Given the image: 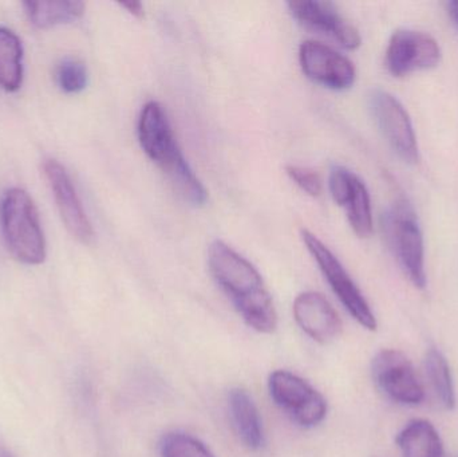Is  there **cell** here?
Wrapping results in <instances>:
<instances>
[{"mask_svg": "<svg viewBox=\"0 0 458 457\" xmlns=\"http://www.w3.org/2000/svg\"><path fill=\"white\" fill-rule=\"evenodd\" d=\"M208 267L215 282L231 300L248 326L263 334L277 327V313L271 294L252 263L222 241L208 250Z\"/></svg>", "mask_w": 458, "mask_h": 457, "instance_id": "6da1fadb", "label": "cell"}, {"mask_svg": "<svg viewBox=\"0 0 458 457\" xmlns=\"http://www.w3.org/2000/svg\"><path fill=\"white\" fill-rule=\"evenodd\" d=\"M137 134L145 155L163 171L174 192L190 206H206L208 190L182 155L168 115L158 102L149 101L142 107Z\"/></svg>", "mask_w": 458, "mask_h": 457, "instance_id": "7a4b0ae2", "label": "cell"}, {"mask_svg": "<svg viewBox=\"0 0 458 457\" xmlns=\"http://www.w3.org/2000/svg\"><path fill=\"white\" fill-rule=\"evenodd\" d=\"M0 223L5 246L18 262L29 266L45 262V233L37 206L26 190H5L0 201Z\"/></svg>", "mask_w": 458, "mask_h": 457, "instance_id": "3957f363", "label": "cell"}, {"mask_svg": "<svg viewBox=\"0 0 458 457\" xmlns=\"http://www.w3.org/2000/svg\"><path fill=\"white\" fill-rule=\"evenodd\" d=\"M384 231L409 281L417 289L427 287L424 233L419 217L406 199H398L384 215Z\"/></svg>", "mask_w": 458, "mask_h": 457, "instance_id": "277c9868", "label": "cell"}, {"mask_svg": "<svg viewBox=\"0 0 458 457\" xmlns=\"http://www.w3.org/2000/svg\"><path fill=\"white\" fill-rule=\"evenodd\" d=\"M301 239L306 244L310 254L319 266L320 271L325 275L326 281L335 292L342 305L344 306L350 316L365 329L377 330V318L371 310L366 298L360 292V287L352 281L346 268L339 262L338 258L330 251L327 246L314 233L307 230H301Z\"/></svg>", "mask_w": 458, "mask_h": 457, "instance_id": "5b68a950", "label": "cell"}, {"mask_svg": "<svg viewBox=\"0 0 458 457\" xmlns=\"http://www.w3.org/2000/svg\"><path fill=\"white\" fill-rule=\"evenodd\" d=\"M269 396L301 428H314L327 416L325 397L303 378L288 370H275L268 378Z\"/></svg>", "mask_w": 458, "mask_h": 457, "instance_id": "8992f818", "label": "cell"}, {"mask_svg": "<svg viewBox=\"0 0 458 457\" xmlns=\"http://www.w3.org/2000/svg\"><path fill=\"white\" fill-rule=\"evenodd\" d=\"M370 110L387 144L406 164L420 160L419 142L411 115L393 94L374 90L370 94Z\"/></svg>", "mask_w": 458, "mask_h": 457, "instance_id": "52a82bcc", "label": "cell"}, {"mask_svg": "<svg viewBox=\"0 0 458 457\" xmlns=\"http://www.w3.org/2000/svg\"><path fill=\"white\" fill-rule=\"evenodd\" d=\"M374 383L394 402L419 405L425 392L411 360L400 351L385 349L374 357L371 364Z\"/></svg>", "mask_w": 458, "mask_h": 457, "instance_id": "ba28073f", "label": "cell"}, {"mask_svg": "<svg viewBox=\"0 0 458 457\" xmlns=\"http://www.w3.org/2000/svg\"><path fill=\"white\" fill-rule=\"evenodd\" d=\"M440 61L441 48L437 40L427 32L409 29L393 32L385 58L387 70L394 77L433 69Z\"/></svg>", "mask_w": 458, "mask_h": 457, "instance_id": "9c48e42d", "label": "cell"}, {"mask_svg": "<svg viewBox=\"0 0 458 457\" xmlns=\"http://www.w3.org/2000/svg\"><path fill=\"white\" fill-rule=\"evenodd\" d=\"M299 63L309 80L330 90H346L357 78L354 63L347 56L315 40L299 46Z\"/></svg>", "mask_w": 458, "mask_h": 457, "instance_id": "30bf717a", "label": "cell"}, {"mask_svg": "<svg viewBox=\"0 0 458 457\" xmlns=\"http://www.w3.org/2000/svg\"><path fill=\"white\" fill-rule=\"evenodd\" d=\"M43 172L50 185L64 227L69 231L70 235L81 243L90 244L94 239L93 225L83 208L82 201L78 196L69 172L54 158H48L43 163Z\"/></svg>", "mask_w": 458, "mask_h": 457, "instance_id": "8fae6325", "label": "cell"}, {"mask_svg": "<svg viewBox=\"0 0 458 457\" xmlns=\"http://www.w3.org/2000/svg\"><path fill=\"white\" fill-rule=\"evenodd\" d=\"M287 7L293 19L304 29L325 35L347 50H355L362 43L360 31L339 13L334 3L325 0H291Z\"/></svg>", "mask_w": 458, "mask_h": 457, "instance_id": "7c38bea8", "label": "cell"}, {"mask_svg": "<svg viewBox=\"0 0 458 457\" xmlns=\"http://www.w3.org/2000/svg\"><path fill=\"white\" fill-rule=\"evenodd\" d=\"M293 318L310 338L319 343H331L342 332L338 313L320 292L299 294L293 302Z\"/></svg>", "mask_w": 458, "mask_h": 457, "instance_id": "4fadbf2b", "label": "cell"}, {"mask_svg": "<svg viewBox=\"0 0 458 457\" xmlns=\"http://www.w3.org/2000/svg\"><path fill=\"white\" fill-rule=\"evenodd\" d=\"M229 415L242 444L250 451L264 445L263 423L252 397L244 389H232L228 396Z\"/></svg>", "mask_w": 458, "mask_h": 457, "instance_id": "5bb4252c", "label": "cell"}, {"mask_svg": "<svg viewBox=\"0 0 458 457\" xmlns=\"http://www.w3.org/2000/svg\"><path fill=\"white\" fill-rule=\"evenodd\" d=\"M397 445L403 457H443L444 445L437 429L422 419L411 420L398 434Z\"/></svg>", "mask_w": 458, "mask_h": 457, "instance_id": "9a60e30c", "label": "cell"}, {"mask_svg": "<svg viewBox=\"0 0 458 457\" xmlns=\"http://www.w3.org/2000/svg\"><path fill=\"white\" fill-rule=\"evenodd\" d=\"M29 21L38 29H48L58 24L72 23L85 13V3L74 0H40L24 2Z\"/></svg>", "mask_w": 458, "mask_h": 457, "instance_id": "2e32d148", "label": "cell"}, {"mask_svg": "<svg viewBox=\"0 0 458 457\" xmlns=\"http://www.w3.org/2000/svg\"><path fill=\"white\" fill-rule=\"evenodd\" d=\"M23 83V46L13 30L0 27V88L19 90Z\"/></svg>", "mask_w": 458, "mask_h": 457, "instance_id": "e0dca14e", "label": "cell"}, {"mask_svg": "<svg viewBox=\"0 0 458 457\" xmlns=\"http://www.w3.org/2000/svg\"><path fill=\"white\" fill-rule=\"evenodd\" d=\"M344 208L346 209L347 219L355 235L360 238H370L374 230L370 195L365 182L357 174L352 179Z\"/></svg>", "mask_w": 458, "mask_h": 457, "instance_id": "ac0fdd59", "label": "cell"}, {"mask_svg": "<svg viewBox=\"0 0 458 457\" xmlns=\"http://www.w3.org/2000/svg\"><path fill=\"white\" fill-rule=\"evenodd\" d=\"M428 378L435 391L436 396L446 410H452L456 407V392H454V377L451 368L444 354L436 349H430L425 357Z\"/></svg>", "mask_w": 458, "mask_h": 457, "instance_id": "d6986e66", "label": "cell"}, {"mask_svg": "<svg viewBox=\"0 0 458 457\" xmlns=\"http://www.w3.org/2000/svg\"><path fill=\"white\" fill-rule=\"evenodd\" d=\"M161 457H215L204 443L184 432H169L161 440Z\"/></svg>", "mask_w": 458, "mask_h": 457, "instance_id": "ffe728a7", "label": "cell"}, {"mask_svg": "<svg viewBox=\"0 0 458 457\" xmlns=\"http://www.w3.org/2000/svg\"><path fill=\"white\" fill-rule=\"evenodd\" d=\"M88 82V69L78 59H64L56 69V83L64 93H81L85 90Z\"/></svg>", "mask_w": 458, "mask_h": 457, "instance_id": "44dd1931", "label": "cell"}, {"mask_svg": "<svg viewBox=\"0 0 458 457\" xmlns=\"http://www.w3.org/2000/svg\"><path fill=\"white\" fill-rule=\"evenodd\" d=\"M285 172H287L288 177L307 195L318 198L322 193V179L318 172L299 165H288Z\"/></svg>", "mask_w": 458, "mask_h": 457, "instance_id": "7402d4cb", "label": "cell"}, {"mask_svg": "<svg viewBox=\"0 0 458 457\" xmlns=\"http://www.w3.org/2000/svg\"><path fill=\"white\" fill-rule=\"evenodd\" d=\"M354 176V172L349 171V169L344 168V166L336 165L331 169L328 187H330V193L331 196H333L334 201H335L338 206L344 207L347 195H349L350 188H352Z\"/></svg>", "mask_w": 458, "mask_h": 457, "instance_id": "603a6c76", "label": "cell"}, {"mask_svg": "<svg viewBox=\"0 0 458 457\" xmlns=\"http://www.w3.org/2000/svg\"><path fill=\"white\" fill-rule=\"evenodd\" d=\"M121 7L128 10V13H131V15L136 16V18H141L144 15V5L139 2H123L120 3Z\"/></svg>", "mask_w": 458, "mask_h": 457, "instance_id": "cb8c5ba5", "label": "cell"}, {"mask_svg": "<svg viewBox=\"0 0 458 457\" xmlns=\"http://www.w3.org/2000/svg\"><path fill=\"white\" fill-rule=\"evenodd\" d=\"M448 10L449 13H451V18L454 19V23L456 24L458 30V0H454V2L448 3Z\"/></svg>", "mask_w": 458, "mask_h": 457, "instance_id": "d4e9b609", "label": "cell"}, {"mask_svg": "<svg viewBox=\"0 0 458 457\" xmlns=\"http://www.w3.org/2000/svg\"><path fill=\"white\" fill-rule=\"evenodd\" d=\"M0 457H13L11 455L10 451L7 450V448L3 447V445H0Z\"/></svg>", "mask_w": 458, "mask_h": 457, "instance_id": "484cf974", "label": "cell"}]
</instances>
